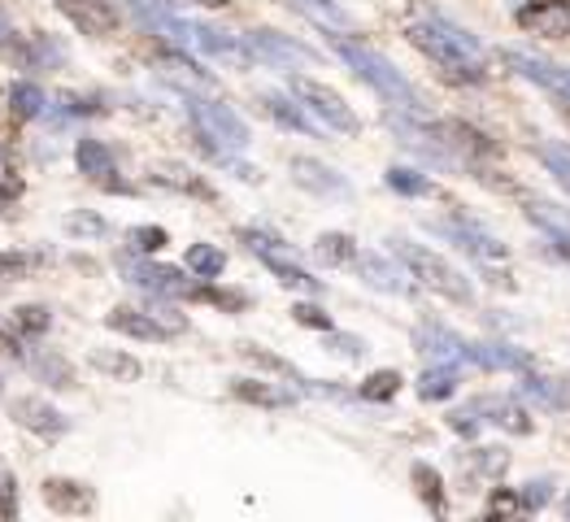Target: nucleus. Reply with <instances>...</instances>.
Segmentation results:
<instances>
[{
    "label": "nucleus",
    "mask_w": 570,
    "mask_h": 522,
    "mask_svg": "<svg viewBox=\"0 0 570 522\" xmlns=\"http://www.w3.org/2000/svg\"><path fill=\"white\" fill-rule=\"evenodd\" d=\"M332 48H335V57H340L366 88H375L387 105H396V109H405V114H414V118H428V105H423L419 88L383 57L380 48L362 45V40H353V36H332Z\"/></svg>",
    "instance_id": "2"
},
{
    "label": "nucleus",
    "mask_w": 570,
    "mask_h": 522,
    "mask_svg": "<svg viewBox=\"0 0 570 522\" xmlns=\"http://www.w3.org/2000/svg\"><path fill=\"white\" fill-rule=\"evenodd\" d=\"M314 257L323 266H348V262H357V239L344 236V232H323L314 239Z\"/></svg>",
    "instance_id": "28"
},
{
    "label": "nucleus",
    "mask_w": 570,
    "mask_h": 522,
    "mask_svg": "<svg viewBox=\"0 0 570 522\" xmlns=\"http://www.w3.org/2000/svg\"><path fill=\"white\" fill-rule=\"evenodd\" d=\"M9 109H13V118H22V122L45 118V109H48L45 88H40V83H31V79H18V83L9 88Z\"/></svg>",
    "instance_id": "25"
},
{
    "label": "nucleus",
    "mask_w": 570,
    "mask_h": 522,
    "mask_svg": "<svg viewBox=\"0 0 570 522\" xmlns=\"http://www.w3.org/2000/svg\"><path fill=\"white\" fill-rule=\"evenodd\" d=\"M401 371H375V375H366L362 383V401H392L396 392H401Z\"/></svg>",
    "instance_id": "38"
},
{
    "label": "nucleus",
    "mask_w": 570,
    "mask_h": 522,
    "mask_svg": "<svg viewBox=\"0 0 570 522\" xmlns=\"http://www.w3.org/2000/svg\"><path fill=\"white\" fill-rule=\"evenodd\" d=\"M45 501L52 514H92L96 510V492L83 483V479H66V475H52L45 479Z\"/></svg>",
    "instance_id": "17"
},
{
    "label": "nucleus",
    "mask_w": 570,
    "mask_h": 522,
    "mask_svg": "<svg viewBox=\"0 0 570 522\" xmlns=\"http://www.w3.org/2000/svg\"><path fill=\"white\" fill-rule=\"evenodd\" d=\"M357 275L366 279L371 287H380V292H392V296H410L414 292V275L405 270V262L392 253V257H383V253H357Z\"/></svg>",
    "instance_id": "11"
},
{
    "label": "nucleus",
    "mask_w": 570,
    "mask_h": 522,
    "mask_svg": "<svg viewBox=\"0 0 570 522\" xmlns=\"http://www.w3.org/2000/svg\"><path fill=\"white\" fill-rule=\"evenodd\" d=\"M435 232L449 236L458 248H466V253L479 257V262H505V257H510V248L492 236L488 227H479L475 218H449V223H440Z\"/></svg>",
    "instance_id": "10"
},
{
    "label": "nucleus",
    "mask_w": 570,
    "mask_h": 522,
    "mask_svg": "<svg viewBox=\"0 0 570 522\" xmlns=\"http://www.w3.org/2000/svg\"><path fill=\"white\" fill-rule=\"evenodd\" d=\"M466 362L471 366H483V371H527L531 362H527L523 348H514V344H497V339H471L466 344Z\"/></svg>",
    "instance_id": "22"
},
{
    "label": "nucleus",
    "mask_w": 570,
    "mask_h": 522,
    "mask_svg": "<svg viewBox=\"0 0 570 522\" xmlns=\"http://www.w3.org/2000/svg\"><path fill=\"white\" fill-rule=\"evenodd\" d=\"M262 109H266V118H275L279 127L287 131H301V136H318V122H314V114L296 100L292 92H262Z\"/></svg>",
    "instance_id": "21"
},
{
    "label": "nucleus",
    "mask_w": 570,
    "mask_h": 522,
    "mask_svg": "<svg viewBox=\"0 0 570 522\" xmlns=\"http://www.w3.org/2000/svg\"><path fill=\"white\" fill-rule=\"evenodd\" d=\"M292 318L301 323V327H314V332H335V323L318 309V305H309V301H301V305H292Z\"/></svg>",
    "instance_id": "41"
},
{
    "label": "nucleus",
    "mask_w": 570,
    "mask_h": 522,
    "mask_svg": "<svg viewBox=\"0 0 570 522\" xmlns=\"http://www.w3.org/2000/svg\"><path fill=\"white\" fill-rule=\"evenodd\" d=\"M0 519H18V483H13V471L4 462H0Z\"/></svg>",
    "instance_id": "40"
},
{
    "label": "nucleus",
    "mask_w": 570,
    "mask_h": 522,
    "mask_svg": "<svg viewBox=\"0 0 570 522\" xmlns=\"http://www.w3.org/2000/svg\"><path fill=\"white\" fill-rule=\"evenodd\" d=\"M549 479H540V483H527V492H523V510H544L549 505Z\"/></svg>",
    "instance_id": "44"
},
{
    "label": "nucleus",
    "mask_w": 570,
    "mask_h": 522,
    "mask_svg": "<svg viewBox=\"0 0 570 522\" xmlns=\"http://www.w3.org/2000/svg\"><path fill=\"white\" fill-rule=\"evenodd\" d=\"M88 362H92L100 375H109L114 383H136L140 380V362L131 357V353H122V348H96V353H88Z\"/></svg>",
    "instance_id": "23"
},
{
    "label": "nucleus",
    "mask_w": 570,
    "mask_h": 522,
    "mask_svg": "<svg viewBox=\"0 0 570 522\" xmlns=\"http://www.w3.org/2000/svg\"><path fill=\"white\" fill-rule=\"evenodd\" d=\"M66 236L100 239V236H109V223H105L96 209H75V214H66Z\"/></svg>",
    "instance_id": "35"
},
{
    "label": "nucleus",
    "mask_w": 570,
    "mask_h": 522,
    "mask_svg": "<svg viewBox=\"0 0 570 522\" xmlns=\"http://www.w3.org/2000/svg\"><path fill=\"white\" fill-rule=\"evenodd\" d=\"M75 170L92 184H109V188H122L118 184V161H114V148L96 136H83L75 144Z\"/></svg>",
    "instance_id": "18"
},
{
    "label": "nucleus",
    "mask_w": 570,
    "mask_h": 522,
    "mask_svg": "<svg viewBox=\"0 0 570 522\" xmlns=\"http://www.w3.org/2000/svg\"><path fill=\"white\" fill-rule=\"evenodd\" d=\"M13 40V22H9V13L0 9V45H9Z\"/></svg>",
    "instance_id": "46"
},
{
    "label": "nucleus",
    "mask_w": 570,
    "mask_h": 522,
    "mask_svg": "<svg viewBox=\"0 0 570 522\" xmlns=\"http://www.w3.org/2000/svg\"><path fill=\"white\" fill-rule=\"evenodd\" d=\"M410 479H414V487H419V496L428 501L435 514H444V479H440V471H431L428 462H414V471H410Z\"/></svg>",
    "instance_id": "33"
},
{
    "label": "nucleus",
    "mask_w": 570,
    "mask_h": 522,
    "mask_svg": "<svg viewBox=\"0 0 570 522\" xmlns=\"http://www.w3.org/2000/svg\"><path fill=\"white\" fill-rule=\"evenodd\" d=\"M166 4H200V9H227L232 0H166Z\"/></svg>",
    "instance_id": "45"
},
{
    "label": "nucleus",
    "mask_w": 570,
    "mask_h": 522,
    "mask_svg": "<svg viewBox=\"0 0 570 522\" xmlns=\"http://www.w3.org/2000/svg\"><path fill=\"white\" fill-rule=\"evenodd\" d=\"M405 36H410V45L419 48L423 57H431L444 75H453V79H466V83H479L483 75H488V52L479 48V40L466 31V27H458L453 18H444V13H435L428 9L423 18H414L410 27H405Z\"/></svg>",
    "instance_id": "1"
},
{
    "label": "nucleus",
    "mask_w": 570,
    "mask_h": 522,
    "mask_svg": "<svg viewBox=\"0 0 570 522\" xmlns=\"http://www.w3.org/2000/svg\"><path fill=\"white\" fill-rule=\"evenodd\" d=\"M52 4L92 40H105L118 31V13L109 9V0H52Z\"/></svg>",
    "instance_id": "16"
},
{
    "label": "nucleus",
    "mask_w": 570,
    "mask_h": 522,
    "mask_svg": "<svg viewBox=\"0 0 570 522\" xmlns=\"http://www.w3.org/2000/svg\"><path fill=\"white\" fill-rule=\"evenodd\" d=\"M501 61H505L514 75H523V79H531V83H540V88H549V92H558L570 100V66H558V61L535 57V52H523V48H505Z\"/></svg>",
    "instance_id": "9"
},
{
    "label": "nucleus",
    "mask_w": 570,
    "mask_h": 522,
    "mask_svg": "<svg viewBox=\"0 0 570 522\" xmlns=\"http://www.w3.org/2000/svg\"><path fill=\"white\" fill-rule=\"evenodd\" d=\"M122 275L144 292H153V296H175L179 301V296H200L205 292L188 279V266L179 270V266H161V262H127L122 257Z\"/></svg>",
    "instance_id": "7"
},
{
    "label": "nucleus",
    "mask_w": 570,
    "mask_h": 522,
    "mask_svg": "<svg viewBox=\"0 0 570 522\" xmlns=\"http://www.w3.org/2000/svg\"><path fill=\"white\" fill-rule=\"evenodd\" d=\"M287 92L296 96L327 131H340V136H357V131H362V118L353 114V105L335 92V88H327V83H318V79H309V75H292Z\"/></svg>",
    "instance_id": "5"
},
{
    "label": "nucleus",
    "mask_w": 570,
    "mask_h": 522,
    "mask_svg": "<svg viewBox=\"0 0 570 522\" xmlns=\"http://www.w3.org/2000/svg\"><path fill=\"white\" fill-rule=\"evenodd\" d=\"M305 18H314L318 27H332V31H348V13L335 4V0H292Z\"/></svg>",
    "instance_id": "32"
},
{
    "label": "nucleus",
    "mask_w": 570,
    "mask_h": 522,
    "mask_svg": "<svg viewBox=\"0 0 570 522\" xmlns=\"http://www.w3.org/2000/svg\"><path fill=\"white\" fill-rule=\"evenodd\" d=\"M105 327L118 335H127V339H140V344H166L175 327L170 323H161L157 314H144L136 305H118V309H109L105 314Z\"/></svg>",
    "instance_id": "12"
},
{
    "label": "nucleus",
    "mask_w": 570,
    "mask_h": 522,
    "mask_svg": "<svg viewBox=\"0 0 570 522\" xmlns=\"http://www.w3.org/2000/svg\"><path fill=\"white\" fill-rule=\"evenodd\" d=\"M567 514H570V501H567Z\"/></svg>",
    "instance_id": "47"
},
{
    "label": "nucleus",
    "mask_w": 570,
    "mask_h": 522,
    "mask_svg": "<svg viewBox=\"0 0 570 522\" xmlns=\"http://www.w3.org/2000/svg\"><path fill=\"white\" fill-rule=\"evenodd\" d=\"M9 418L18 423V427L36 431V435H45V440H61L70 423H66V414L57 410V405H48L40 396H22V401H13L9 405Z\"/></svg>",
    "instance_id": "15"
},
{
    "label": "nucleus",
    "mask_w": 570,
    "mask_h": 522,
    "mask_svg": "<svg viewBox=\"0 0 570 522\" xmlns=\"http://www.w3.org/2000/svg\"><path fill=\"white\" fill-rule=\"evenodd\" d=\"M13 327H18L22 339H40L52 327V314H48L45 305H18L13 309Z\"/></svg>",
    "instance_id": "34"
},
{
    "label": "nucleus",
    "mask_w": 570,
    "mask_h": 522,
    "mask_svg": "<svg viewBox=\"0 0 570 522\" xmlns=\"http://www.w3.org/2000/svg\"><path fill=\"white\" fill-rule=\"evenodd\" d=\"M519 27L535 31L544 40H567L570 36V0H531L519 9Z\"/></svg>",
    "instance_id": "14"
},
{
    "label": "nucleus",
    "mask_w": 570,
    "mask_h": 522,
    "mask_svg": "<svg viewBox=\"0 0 570 522\" xmlns=\"http://www.w3.org/2000/svg\"><path fill=\"white\" fill-rule=\"evenodd\" d=\"M523 392L544 405V410H570V380H544V375H527Z\"/></svg>",
    "instance_id": "27"
},
{
    "label": "nucleus",
    "mask_w": 570,
    "mask_h": 522,
    "mask_svg": "<svg viewBox=\"0 0 570 522\" xmlns=\"http://www.w3.org/2000/svg\"><path fill=\"white\" fill-rule=\"evenodd\" d=\"M232 396L236 401H248V405H262V410H279V405H292L296 396L275 387V383H262V380H232Z\"/></svg>",
    "instance_id": "24"
},
{
    "label": "nucleus",
    "mask_w": 570,
    "mask_h": 522,
    "mask_svg": "<svg viewBox=\"0 0 570 522\" xmlns=\"http://www.w3.org/2000/svg\"><path fill=\"white\" fill-rule=\"evenodd\" d=\"M36 266H40V253H22V248H9V253H0V279H4V284H18V279H27Z\"/></svg>",
    "instance_id": "37"
},
{
    "label": "nucleus",
    "mask_w": 570,
    "mask_h": 522,
    "mask_svg": "<svg viewBox=\"0 0 570 522\" xmlns=\"http://www.w3.org/2000/svg\"><path fill=\"white\" fill-rule=\"evenodd\" d=\"M161 184H175V188H184V191H191V196H209V188L205 184H196L188 170H166V175H157Z\"/></svg>",
    "instance_id": "43"
},
{
    "label": "nucleus",
    "mask_w": 570,
    "mask_h": 522,
    "mask_svg": "<svg viewBox=\"0 0 570 522\" xmlns=\"http://www.w3.org/2000/svg\"><path fill=\"white\" fill-rule=\"evenodd\" d=\"M188 45L196 48V52H205V57H214V61H227V66H248V61H253L248 40L227 36V31H218V27H205V22H191Z\"/></svg>",
    "instance_id": "13"
},
{
    "label": "nucleus",
    "mask_w": 570,
    "mask_h": 522,
    "mask_svg": "<svg viewBox=\"0 0 570 522\" xmlns=\"http://www.w3.org/2000/svg\"><path fill=\"white\" fill-rule=\"evenodd\" d=\"M292 179L301 184L305 191H314V196H348V179L340 175V170H332L327 161H318V157H292Z\"/></svg>",
    "instance_id": "20"
},
{
    "label": "nucleus",
    "mask_w": 570,
    "mask_h": 522,
    "mask_svg": "<svg viewBox=\"0 0 570 522\" xmlns=\"http://www.w3.org/2000/svg\"><path fill=\"white\" fill-rule=\"evenodd\" d=\"M458 366L453 362H431L428 371H423V380H419V396L423 401H449L453 392H458Z\"/></svg>",
    "instance_id": "26"
},
{
    "label": "nucleus",
    "mask_w": 570,
    "mask_h": 522,
    "mask_svg": "<svg viewBox=\"0 0 570 522\" xmlns=\"http://www.w3.org/2000/svg\"><path fill=\"white\" fill-rule=\"evenodd\" d=\"M244 40H248L257 61H266V66H275V70H292V66L314 61V48H305L301 40L284 36V31H271V27H257V31H248Z\"/></svg>",
    "instance_id": "8"
},
{
    "label": "nucleus",
    "mask_w": 570,
    "mask_h": 522,
    "mask_svg": "<svg viewBox=\"0 0 570 522\" xmlns=\"http://www.w3.org/2000/svg\"><path fill=\"white\" fill-rule=\"evenodd\" d=\"M392 253H396V257L405 262V270H410L423 287H431L435 296H444V301H453V305H475V287H471V279H466L449 257H440L435 248L401 236V239H392Z\"/></svg>",
    "instance_id": "3"
},
{
    "label": "nucleus",
    "mask_w": 570,
    "mask_h": 522,
    "mask_svg": "<svg viewBox=\"0 0 570 522\" xmlns=\"http://www.w3.org/2000/svg\"><path fill=\"white\" fill-rule=\"evenodd\" d=\"M31 375L48 387H75V366L66 362V357H57V353H40V357H31Z\"/></svg>",
    "instance_id": "31"
},
{
    "label": "nucleus",
    "mask_w": 570,
    "mask_h": 522,
    "mask_svg": "<svg viewBox=\"0 0 570 522\" xmlns=\"http://www.w3.org/2000/svg\"><path fill=\"white\" fill-rule=\"evenodd\" d=\"M188 114L200 131V140H209L214 148H227V152H239L253 144V131L248 122L239 118L227 100H214V96H188Z\"/></svg>",
    "instance_id": "4"
},
{
    "label": "nucleus",
    "mask_w": 570,
    "mask_h": 522,
    "mask_svg": "<svg viewBox=\"0 0 570 522\" xmlns=\"http://www.w3.org/2000/svg\"><path fill=\"white\" fill-rule=\"evenodd\" d=\"M383 179H387V188L396 191V196H428L431 191L428 175H419V170H410V166H392Z\"/></svg>",
    "instance_id": "36"
},
{
    "label": "nucleus",
    "mask_w": 570,
    "mask_h": 522,
    "mask_svg": "<svg viewBox=\"0 0 570 522\" xmlns=\"http://www.w3.org/2000/svg\"><path fill=\"white\" fill-rule=\"evenodd\" d=\"M239 239L248 244V253H257V257L266 262V270H271V275H275V279H279L284 287L309 292V296H314V292H323V284H318V279H309V275H305L296 262H287V244L279 236H271V232H257V227H244V232H239Z\"/></svg>",
    "instance_id": "6"
},
{
    "label": "nucleus",
    "mask_w": 570,
    "mask_h": 522,
    "mask_svg": "<svg viewBox=\"0 0 570 522\" xmlns=\"http://www.w3.org/2000/svg\"><path fill=\"white\" fill-rule=\"evenodd\" d=\"M327 348L340 353V357H362L366 353V344L357 335H340V332H327Z\"/></svg>",
    "instance_id": "42"
},
{
    "label": "nucleus",
    "mask_w": 570,
    "mask_h": 522,
    "mask_svg": "<svg viewBox=\"0 0 570 522\" xmlns=\"http://www.w3.org/2000/svg\"><path fill=\"white\" fill-rule=\"evenodd\" d=\"M184 266H188L196 279H223V270H227V253H223L218 244H191L188 257H184Z\"/></svg>",
    "instance_id": "29"
},
{
    "label": "nucleus",
    "mask_w": 570,
    "mask_h": 522,
    "mask_svg": "<svg viewBox=\"0 0 570 522\" xmlns=\"http://www.w3.org/2000/svg\"><path fill=\"white\" fill-rule=\"evenodd\" d=\"M535 157H540V166L558 179V188L570 191V144L567 140H540L535 144Z\"/></svg>",
    "instance_id": "30"
},
{
    "label": "nucleus",
    "mask_w": 570,
    "mask_h": 522,
    "mask_svg": "<svg viewBox=\"0 0 570 522\" xmlns=\"http://www.w3.org/2000/svg\"><path fill=\"white\" fill-rule=\"evenodd\" d=\"M466 344L471 339H462L458 332H449L444 323H419L414 327V348L423 353V357H431V362H466Z\"/></svg>",
    "instance_id": "19"
},
{
    "label": "nucleus",
    "mask_w": 570,
    "mask_h": 522,
    "mask_svg": "<svg viewBox=\"0 0 570 522\" xmlns=\"http://www.w3.org/2000/svg\"><path fill=\"white\" fill-rule=\"evenodd\" d=\"M127 244H131L136 253H161V248L170 244V232H166V227H131V232H127Z\"/></svg>",
    "instance_id": "39"
}]
</instances>
